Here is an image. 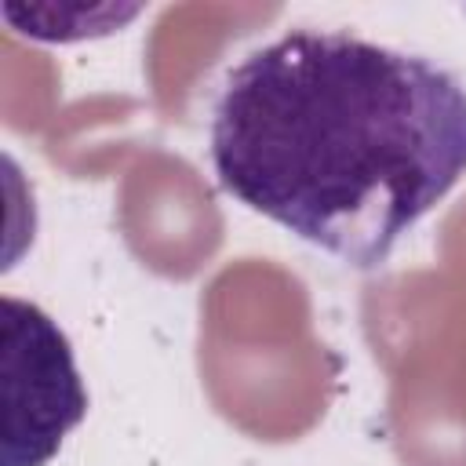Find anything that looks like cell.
<instances>
[{
    "label": "cell",
    "mask_w": 466,
    "mask_h": 466,
    "mask_svg": "<svg viewBox=\"0 0 466 466\" xmlns=\"http://www.w3.org/2000/svg\"><path fill=\"white\" fill-rule=\"evenodd\" d=\"M208 153L229 197L371 269L466 175V84L346 29H291L226 73Z\"/></svg>",
    "instance_id": "1"
},
{
    "label": "cell",
    "mask_w": 466,
    "mask_h": 466,
    "mask_svg": "<svg viewBox=\"0 0 466 466\" xmlns=\"http://www.w3.org/2000/svg\"><path fill=\"white\" fill-rule=\"evenodd\" d=\"M4 309V466H44L62 437L87 415V393L58 324L33 302L0 299Z\"/></svg>",
    "instance_id": "2"
},
{
    "label": "cell",
    "mask_w": 466,
    "mask_h": 466,
    "mask_svg": "<svg viewBox=\"0 0 466 466\" xmlns=\"http://www.w3.org/2000/svg\"><path fill=\"white\" fill-rule=\"evenodd\" d=\"M138 15V7H15L4 4V18L33 36V40H84V36H106L113 29H120L124 22H131Z\"/></svg>",
    "instance_id": "3"
}]
</instances>
